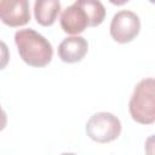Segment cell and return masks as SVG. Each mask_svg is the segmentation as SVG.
I'll list each match as a JSON object with an SVG mask.
<instances>
[{
    "instance_id": "13",
    "label": "cell",
    "mask_w": 155,
    "mask_h": 155,
    "mask_svg": "<svg viewBox=\"0 0 155 155\" xmlns=\"http://www.w3.org/2000/svg\"><path fill=\"white\" fill-rule=\"evenodd\" d=\"M149 1H150V2H154V0H149Z\"/></svg>"
},
{
    "instance_id": "2",
    "label": "cell",
    "mask_w": 155,
    "mask_h": 155,
    "mask_svg": "<svg viewBox=\"0 0 155 155\" xmlns=\"http://www.w3.org/2000/svg\"><path fill=\"white\" fill-rule=\"evenodd\" d=\"M128 110L131 117L142 125L155 122V81L153 78L140 80L130 98Z\"/></svg>"
},
{
    "instance_id": "8",
    "label": "cell",
    "mask_w": 155,
    "mask_h": 155,
    "mask_svg": "<svg viewBox=\"0 0 155 155\" xmlns=\"http://www.w3.org/2000/svg\"><path fill=\"white\" fill-rule=\"evenodd\" d=\"M61 12L59 0H35L34 17L42 27H51Z\"/></svg>"
},
{
    "instance_id": "1",
    "label": "cell",
    "mask_w": 155,
    "mask_h": 155,
    "mask_svg": "<svg viewBox=\"0 0 155 155\" xmlns=\"http://www.w3.org/2000/svg\"><path fill=\"white\" fill-rule=\"evenodd\" d=\"M15 42L21 58L30 67L42 68L52 61V45L34 29L28 28L16 31Z\"/></svg>"
},
{
    "instance_id": "10",
    "label": "cell",
    "mask_w": 155,
    "mask_h": 155,
    "mask_svg": "<svg viewBox=\"0 0 155 155\" xmlns=\"http://www.w3.org/2000/svg\"><path fill=\"white\" fill-rule=\"evenodd\" d=\"M10 61V50L7 45L0 40V70H2Z\"/></svg>"
},
{
    "instance_id": "7",
    "label": "cell",
    "mask_w": 155,
    "mask_h": 155,
    "mask_svg": "<svg viewBox=\"0 0 155 155\" xmlns=\"http://www.w3.org/2000/svg\"><path fill=\"white\" fill-rule=\"evenodd\" d=\"M88 51L85 38L74 35L64 39L58 46V57L64 63H78L84 59Z\"/></svg>"
},
{
    "instance_id": "12",
    "label": "cell",
    "mask_w": 155,
    "mask_h": 155,
    "mask_svg": "<svg viewBox=\"0 0 155 155\" xmlns=\"http://www.w3.org/2000/svg\"><path fill=\"white\" fill-rule=\"evenodd\" d=\"M130 0H109V2H111L113 5H116V6H121V5H125L126 2H128Z\"/></svg>"
},
{
    "instance_id": "6",
    "label": "cell",
    "mask_w": 155,
    "mask_h": 155,
    "mask_svg": "<svg viewBox=\"0 0 155 155\" xmlns=\"http://www.w3.org/2000/svg\"><path fill=\"white\" fill-rule=\"evenodd\" d=\"M59 23L64 33L70 35H78L88 27V18L80 6L73 4L63 10Z\"/></svg>"
},
{
    "instance_id": "4",
    "label": "cell",
    "mask_w": 155,
    "mask_h": 155,
    "mask_svg": "<svg viewBox=\"0 0 155 155\" xmlns=\"http://www.w3.org/2000/svg\"><path fill=\"white\" fill-rule=\"evenodd\" d=\"M140 30L139 17L128 10H122L113 16L110 22V35L119 44L131 42Z\"/></svg>"
},
{
    "instance_id": "9",
    "label": "cell",
    "mask_w": 155,
    "mask_h": 155,
    "mask_svg": "<svg viewBox=\"0 0 155 155\" xmlns=\"http://www.w3.org/2000/svg\"><path fill=\"white\" fill-rule=\"evenodd\" d=\"M74 4L85 11L88 18V27H98L103 23L105 18V7L99 0H75Z\"/></svg>"
},
{
    "instance_id": "3",
    "label": "cell",
    "mask_w": 155,
    "mask_h": 155,
    "mask_svg": "<svg viewBox=\"0 0 155 155\" xmlns=\"http://www.w3.org/2000/svg\"><path fill=\"white\" fill-rule=\"evenodd\" d=\"M87 136L97 143H110L121 133V122L111 113L99 111L93 114L86 124Z\"/></svg>"
},
{
    "instance_id": "5",
    "label": "cell",
    "mask_w": 155,
    "mask_h": 155,
    "mask_svg": "<svg viewBox=\"0 0 155 155\" xmlns=\"http://www.w3.org/2000/svg\"><path fill=\"white\" fill-rule=\"evenodd\" d=\"M0 21L12 28L30 21L29 0H0Z\"/></svg>"
},
{
    "instance_id": "11",
    "label": "cell",
    "mask_w": 155,
    "mask_h": 155,
    "mask_svg": "<svg viewBox=\"0 0 155 155\" xmlns=\"http://www.w3.org/2000/svg\"><path fill=\"white\" fill-rule=\"evenodd\" d=\"M6 125H7V115L0 105V132L6 127Z\"/></svg>"
}]
</instances>
